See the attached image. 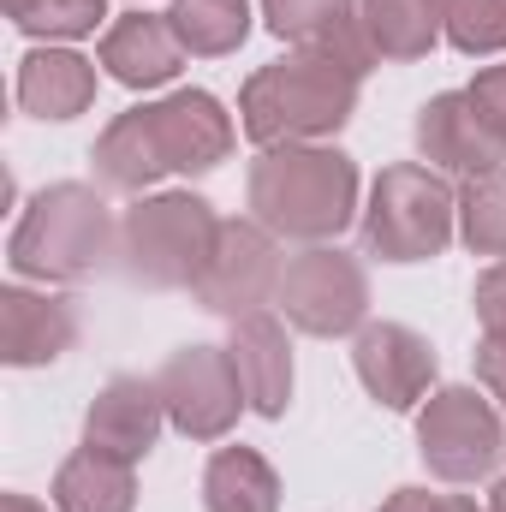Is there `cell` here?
<instances>
[{
    "label": "cell",
    "mask_w": 506,
    "mask_h": 512,
    "mask_svg": "<svg viewBox=\"0 0 506 512\" xmlns=\"http://www.w3.org/2000/svg\"><path fill=\"white\" fill-rule=\"evenodd\" d=\"M358 60L346 54H304V60H286L274 72H262L245 96V126L256 143H274V137H298V131H328L346 120L352 108V84H358Z\"/></svg>",
    "instance_id": "1"
},
{
    "label": "cell",
    "mask_w": 506,
    "mask_h": 512,
    "mask_svg": "<svg viewBox=\"0 0 506 512\" xmlns=\"http://www.w3.org/2000/svg\"><path fill=\"white\" fill-rule=\"evenodd\" d=\"M251 197L268 227L322 239V233L346 227V215H352V167L322 149H286L256 167Z\"/></svg>",
    "instance_id": "2"
},
{
    "label": "cell",
    "mask_w": 506,
    "mask_h": 512,
    "mask_svg": "<svg viewBox=\"0 0 506 512\" xmlns=\"http://www.w3.org/2000/svg\"><path fill=\"white\" fill-rule=\"evenodd\" d=\"M364 239L387 262L435 256L441 239H447V191L429 173H417V167H393L376 185V215H370Z\"/></svg>",
    "instance_id": "3"
},
{
    "label": "cell",
    "mask_w": 506,
    "mask_h": 512,
    "mask_svg": "<svg viewBox=\"0 0 506 512\" xmlns=\"http://www.w3.org/2000/svg\"><path fill=\"white\" fill-rule=\"evenodd\" d=\"M96 251H102V203H90L78 185L48 191L12 245L18 268L30 274H84Z\"/></svg>",
    "instance_id": "4"
},
{
    "label": "cell",
    "mask_w": 506,
    "mask_h": 512,
    "mask_svg": "<svg viewBox=\"0 0 506 512\" xmlns=\"http://www.w3.org/2000/svg\"><path fill=\"white\" fill-rule=\"evenodd\" d=\"M209 215L203 203L191 197H167V203H149L137 209L126 227L131 256H137V274L149 280H203L209 268Z\"/></svg>",
    "instance_id": "5"
},
{
    "label": "cell",
    "mask_w": 506,
    "mask_h": 512,
    "mask_svg": "<svg viewBox=\"0 0 506 512\" xmlns=\"http://www.w3.org/2000/svg\"><path fill=\"white\" fill-rule=\"evenodd\" d=\"M423 453L441 477L465 483V477H483L495 465L501 429H495V417L477 393H441L423 417Z\"/></svg>",
    "instance_id": "6"
},
{
    "label": "cell",
    "mask_w": 506,
    "mask_h": 512,
    "mask_svg": "<svg viewBox=\"0 0 506 512\" xmlns=\"http://www.w3.org/2000/svg\"><path fill=\"white\" fill-rule=\"evenodd\" d=\"M286 310L310 334H340L364 310V274L334 251H310L286 274Z\"/></svg>",
    "instance_id": "7"
},
{
    "label": "cell",
    "mask_w": 506,
    "mask_h": 512,
    "mask_svg": "<svg viewBox=\"0 0 506 512\" xmlns=\"http://www.w3.org/2000/svg\"><path fill=\"white\" fill-rule=\"evenodd\" d=\"M161 399L173 405L179 429L191 435H221L239 411V370H227L215 352H179L161 376Z\"/></svg>",
    "instance_id": "8"
},
{
    "label": "cell",
    "mask_w": 506,
    "mask_h": 512,
    "mask_svg": "<svg viewBox=\"0 0 506 512\" xmlns=\"http://www.w3.org/2000/svg\"><path fill=\"white\" fill-rule=\"evenodd\" d=\"M417 143H423V155H435V161H447V167H477V173H489L506 149L501 137L489 131V120L477 114L471 96H441L435 108H423Z\"/></svg>",
    "instance_id": "9"
},
{
    "label": "cell",
    "mask_w": 506,
    "mask_h": 512,
    "mask_svg": "<svg viewBox=\"0 0 506 512\" xmlns=\"http://www.w3.org/2000/svg\"><path fill=\"white\" fill-rule=\"evenodd\" d=\"M149 131L161 167H215L227 155V120L209 96H179L167 108H149Z\"/></svg>",
    "instance_id": "10"
},
{
    "label": "cell",
    "mask_w": 506,
    "mask_h": 512,
    "mask_svg": "<svg viewBox=\"0 0 506 512\" xmlns=\"http://www.w3.org/2000/svg\"><path fill=\"white\" fill-rule=\"evenodd\" d=\"M358 370H364V382L376 393L381 405H411L423 382H429V370H435V358H429V346L417 340V334H405V328H370L364 340H358Z\"/></svg>",
    "instance_id": "11"
},
{
    "label": "cell",
    "mask_w": 506,
    "mask_h": 512,
    "mask_svg": "<svg viewBox=\"0 0 506 512\" xmlns=\"http://www.w3.org/2000/svg\"><path fill=\"white\" fill-rule=\"evenodd\" d=\"M268 274H274L268 245L256 239L251 227H221L215 251H209V268H203V298L215 310H239V304H251L256 292L268 286Z\"/></svg>",
    "instance_id": "12"
},
{
    "label": "cell",
    "mask_w": 506,
    "mask_h": 512,
    "mask_svg": "<svg viewBox=\"0 0 506 512\" xmlns=\"http://www.w3.org/2000/svg\"><path fill=\"white\" fill-rule=\"evenodd\" d=\"M102 66H114V78H126V84H161L179 66V36H173V24L131 12V18H120L108 30Z\"/></svg>",
    "instance_id": "13"
},
{
    "label": "cell",
    "mask_w": 506,
    "mask_h": 512,
    "mask_svg": "<svg viewBox=\"0 0 506 512\" xmlns=\"http://www.w3.org/2000/svg\"><path fill=\"white\" fill-rule=\"evenodd\" d=\"M155 441V393L143 382H114L90 411V447L108 459H137Z\"/></svg>",
    "instance_id": "14"
},
{
    "label": "cell",
    "mask_w": 506,
    "mask_h": 512,
    "mask_svg": "<svg viewBox=\"0 0 506 512\" xmlns=\"http://www.w3.org/2000/svg\"><path fill=\"white\" fill-rule=\"evenodd\" d=\"M233 370H239V387L251 393L256 411H280L286 405V387H292V364H286V346H280V328L251 316L239 334H233Z\"/></svg>",
    "instance_id": "15"
},
{
    "label": "cell",
    "mask_w": 506,
    "mask_h": 512,
    "mask_svg": "<svg viewBox=\"0 0 506 512\" xmlns=\"http://www.w3.org/2000/svg\"><path fill=\"white\" fill-rule=\"evenodd\" d=\"M18 96L42 120H72L90 102V66L78 54H36V60H24Z\"/></svg>",
    "instance_id": "16"
},
{
    "label": "cell",
    "mask_w": 506,
    "mask_h": 512,
    "mask_svg": "<svg viewBox=\"0 0 506 512\" xmlns=\"http://www.w3.org/2000/svg\"><path fill=\"white\" fill-rule=\"evenodd\" d=\"M72 340V316L48 298L6 292V358L12 364H42Z\"/></svg>",
    "instance_id": "17"
},
{
    "label": "cell",
    "mask_w": 506,
    "mask_h": 512,
    "mask_svg": "<svg viewBox=\"0 0 506 512\" xmlns=\"http://www.w3.org/2000/svg\"><path fill=\"white\" fill-rule=\"evenodd\" d=\"M60 507L66 512H126L131 507V477L126 459H108V453H78L66 471H60Z\"/></svg>",
    "instance_id": "18"
},
{
    "label": "cell",
    "mask_w": 506,
    "mask_h": 512,
    "mask_svg": "<svg viewBox=\"0 0 506 512\" xmlns=\"http://www.w3.org/2000/svg\"><path fill=\"white\" fill-rule=\"evenodd\" d=\"M173 36L197 54H227L245 42V0H173Z\"/></svg>",
    "instance_id": "19"
},
{
    "label": "cell",
    "mask_w": 506,
    "mask_h": 512,
    "mask_svg": "<svg viewBox=\"0 0 506 512\" xmlns=\"http://www.w3.org/2000/svg\"><path fill=\"white\" fill-rule=\"evenodd\" d=\"M209 512H274V477L256 453H221L209 465Z\"/></svg>",
    "instance_id": "20"
},
{
    "label": "cell",
    "mask_w": 506,
    "mask_h": 512,
    "mask_svg": "<svg viewBox=\"0 0 506 512\" xmlns=\"http://www.w3.org/2000/svg\"><path fill=\"white\" fill-rule=\"evenodd\" d=\"M370 42L381 54H423L435 42V0H370Z\"/></svg>",
    "instance_id": "21"
},
{
    "label": "cell",
    "mask_w": 506,
    "mask_h": 512,
    "mask_svg": "<svg viewBox=\"0 0 506 512\" xmlns=\"http://www.w3.org/2000/svg\"><path fill=\"white\" fill-rule=\"evenodd\" d=\"M268 18H274V30H280V36L316 42V48H328V54H346V60H358V66H364V54L340 42L346 0H268Z\"/></svg>",
    "instance_id": "22"
},
{
    "label": "cell",
    "mask_w": 506,
    "mask_h": 512,
    "mask_svg": "<svg viewBox=\"0 0 506 512\" xmlns=\"http://www.w3.org/2000/svg\"><path fill=\"white\" fill-rule=\"evenodd\" d=\"M441 18L465 54L506 48V0H441Z\"/></svg>",
    "instance_id": "23"
},
{
    "label": "cell",
    "mask_w": 506,
    "mask_h": 512,
    "mask_svg": "<svg viewBox=\"0 0 506 512\" xmlns=\"http://www.w3.org/2000/svg\"><path fill=\"white\" fill-rule=\"evenodd\" d=\"M465 239L477 251H506V173H489L483 185H471L465 197Z\"/></svg>",
    "instance_id": "24"
},
{
    "label": "cell",
    "mask_w": 506,
    "mask_h": 512,
    "mask_svg": "<svg viewBox=\"0 0 506 512\" xmlns=\"http://www.w3.org/2000/svg\"><path fill=\"white\" fill-rule=\"evenodd\" d=\"M6 6L24 30H48V36H78L102 24V0H6Z\"/></svg>",
    "instance_id": "25"
},
{
    "label": "cell",
    "mask_w": 506,
    "mask_h": 512,
    "mask_svg": "<svg viewBox=\"0 0 506 512\" xmlns=\"http://www.w3.org/2000/svg\"><path fill=\"white\" fill-rule=\"evenodd\" d=\"M471 102H477V114L489 120V131L506 143V66H501V72H489V78H477Z\"/></svg>",
    "instance_id": "26"
},
{
    "label": "cell",
    "mask_w": 506,
    "mask_h": 512,
    "mask_svg": "<svg viewBox=\"0 0 506 512\" xmlns=\"http://www.w3.org/2000/svg\"><path fill=\"white\" fill-rule=\"evenodd\" d=\"M477 310H483V322H489L495 334H506V268H495V274L477 286Z\"/></svg>",
    "instance_id": "27"
},
{
    "label": "cell",
    "mask_w": 506,
    "mask_h": 512,
    "mask_svg": "<svg viewBox=\"0 0 506 512\" xmlns=\"http://www.w3.org/2000/svg\"><path fill=\"white\" fill-rule=\"evenodd\" d=\"M483 376H489L495 393H506V334H495V340L483 346Z\"/></svg>",
    "instance_id": "28"
},
{
    "label": "cell",
    "mask_w": 506,
    "mask_h": 512,
    "mask_svg": "<svg viewBox=\"0 0 506 512\" xmlns=\"http://www.w3.org/2000/svg\"><path fill=\"white\" fill-rule=\"evenodd\" d=\"M387 512H477V507H465V501H429V495L411 489V495H399Z\"/></svg>",
    "instance_id": "29"
},
{
    "label": "cell",
    "mask_w": 506,
    "mask_h": 512,
    "mask_svg": "<svg viewBox=\"0 0 506 512\" xmlns=\"http://www.w3.org/2000/svg\"><path fill=\"white\" fill-rule=\"evenodd\" d=\"M6 512H36L30 501H6Z\"/></svg>",
    "instance_id": "30"
},
{
    "label": "cell",
    "mask_w": 506,
    "mask_h": 512,
    "mask_svg": "<svg viewBox=\"0 0 506 512\" xmlns=\"http://www.w3.org/2000/svg\"><path fill=\"white\" fill-rule=\"evenodd\" d=\"M495 512H506V483H501V489H495Z\"/></svg>",
    "instance_id": "31"
}]
</instances>
